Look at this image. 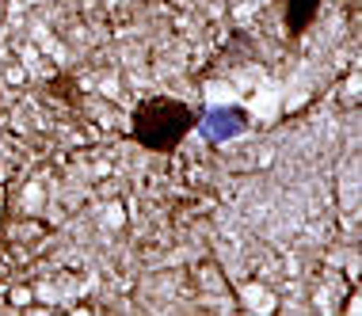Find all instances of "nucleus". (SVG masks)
Masks as SVG:
<instances>
[{"mask_svg":"<svg viewBox=\"0 0 362 316\" xmlns=\"http://www.w3.org/2000/svg\"><path fill=\"white\" fill-rule=\"evenodd\" d=\"M199 111L191 103L172 100V95H145L130 115V137L149 153H175L180 141L194 130Z\"/></svg>","mask_w":362,"mask_h":316,"instance_id":"f257e3e1","label":"nucleus"},{"mask_svg":"<svg viewBox=\"0 0 362 316\" xmlns=\"http://www.w3.org/2000/svg\"><path fill=\"white\" fill-rule=\"evenodd\" d=\"M202 130L210 145L218 141H229V137L244 134V126H248V115L240 111V107H221V111H210V115H199V122H194Z\"/></svg>","mask_w":362,"mask_h":316,"instance_id":"f03ea898","label":"nucleus"},{"mask_svg":"<svg viewBox=\"0 0 362 316\" xmlns=\"http://www.w3.org/2000/svg\"><path fill=\"white\" fill-rule=\"evenodd\" d=\"M325 0H282V16H286V31L290 35H305L317 19Z\"/></svg>","mask_w":362,"mask_h":316,"instance_id":"7ed1b4c3","label":"nucleus"}]
</instances>
